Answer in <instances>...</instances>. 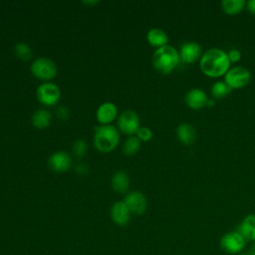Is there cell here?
I'll return each instance as SVG.
<instances>
[{"label":"cell","mask_w":255,"mask_h":255,"mask_svg":"<svg viewBox=\"0 0 255 255\" xmlns=\"http://www.w3.org/2000/svg\"><path fill=\"white\" fill-rule=\"evenodd\" d=\"M247 253H248V255H255V242L250 246Z\"/></svg>","instance_id":"cell-30"},{"label":"cell","mask_w":255,"mask_h":255,"mask_svg":"<svg viewBox=\"0 0 255 255\" xmlns=\"http://www.w3.org/2000/svg\"><path fill=\"white\" fill-rule=\"evenodd\" d=\"M208 98L204 91L198 88L191 89L185 95V103L186 105L194 110H198L206 106Z\"/></svg>","instance_id":"cell-14"},{"label":"cell","mask_w":255,"mask_h":255,"mask_svg":"<svg viewBox=\"0 0 255 255\" xmlns=\"http://www.w3.org/2000/svg\"><path fill=\"white\" fill-rule=\"evenodd\" d=\"M119 141L120 133L114 126L103 125L96 128L94 144L98 150L102 152H110L118 146Z\"/></svg>","instance_id":"cell-3"},{"label":"cell","mask_w":255,"mask_h":255,"mask_svg":"<svg viewBox=\"0 0 255 255\" xmlns=\"http://www.w3.org/2000/svg\"><path fill=\"white\" fill-rule=\"evenodd\" d=\"M237 255H248V253H243V252H241V253H239V254H237Z\"/></svg>","instance_id":"cell-33"},{"label":"cell","mask_w":255,"mask_h":255,"mask_svg":"<svg viewBox=\"0 0 255 255\" xmlns=\"http://www.w3.org/2000/svg\"><path fill=\"white\" fill-rule=\"evenodd\" d=\"M227 56H228V59L230 62H237L241 58V53L237 49H231L227 53Z\"/></svg>","instance_id":"cell-26"},{"label":"cell","mask_w":255,"mask_h":255,"mask_svg":"<svg viewBox=\"0 0 255 255\" xmlns=\"http://www.w3.org/2000/svg\"><path fill=\"white\" fill-rule=\"evenodd\" d=\"M201 56V47L196 42H186L180 47L179 58L184 63H194Z\"/></svg>","instance_id":"cell-12"},{"label":"cell","mask_w":255,"mask_h":255,"mask_svg":"<svg viewBox=\"0 0 255 255\" xmlns=\"http://www.w3.org/2000/svg\"><path fill=\"white\" fill-rule=\"evenodd\" d=\"M76 170H77L79 173L83 174V173H86V172H87L88 167H87V165H86V164H84V163H80V164H78V165L76 166Z\"/></svg>","instance_id":"cell-29"},{"label":"cell","mask_w":255,"mask_h":255,"mask_svg":"<svg viewBox=\"0 0 255 255\" xmlns=\"http://www.w3.org/2000/svg\"><path fill=\"white\" fill-rule=\"evenodd\" d=\"M130 211L124 201H117L111 208L112 220L121 226L127 225L130 219Z\"/></svg>","instance_id":"cell-11"},{"label":"cell","mask_w":255,"mask_h":255,"mask_svg":"<svg viewBox=\"0 0 255 255\" xmlns=\"http://www.w3.org/2000/svg\"><path fill=\"white\" fill-rule=\"evenodd\" d=\"M83 3H84V4L94 5V4H97V3H98V1H96V0H94V1H83Z\"/></svg>","instance_id":"cell-31"},{"label":"cell","mask_w":255,"mask_h":255,"mask_svg":"<svg viewBox=\"0 0 255 255\" xmlns=\"http://www.w3.org/2000/svg\"><path fill=\"white\" fill-rule=\"evenodd\" d=\"M14 52H15V55L23 61H28L32 57V51H31L29 45H27L26 43H23V42L17 43L14 46Z\"/></svg>","instance_id":"cell-23"},{"label":"cell","mask_w":255,"mask_h":255,"mask_svg":"<svg viewBox=\"0 0 255 255\" xmlns=\"http://www.w3.org/2000/svg\"><path fill=\"white\" fill-rule=\"evenodd\" d=\"M251 79V74L248 69L244 67H233L229 69L224 75V82L231 89H240L245 87Z\"/></svg>","instance_id":"cell-7"},{"label":"cell","mask_w":255,"mask_h":255,"mask_svg":"<svg viewBox=\"0 0 255 255\" xmlns=\"http://www.w3.org/2000/svg\"><path fill=\"white\" fill-rule=\"evenodd\" d=\"M38 101L44 106H55L61 99V91L59 87L51 82L41 84L36 92Z\"/></svg>","instance_id":"cell-6"},{"label":"cell","mask_w":255,"mask_h":255,"mask_svg":"<svg viewBox=\"0 0 255 255\" xmlns=\"http://www.w3.org/2000/svg\"><path fill=\"white\" fill-rule=\"evenodd\" d=\"M219 245L225 253L237 255L245 248L246 239L239 231H229L220 238Z\"/></svg>","instance_id":"cell-4"},{"label":"cell","mask_w":255,"mask_h":255,"mask_svg":"<svg viewBox=\"0 0 255 255\" xmlns=\"http://www.w3.org/2000/svg\"><path fill=\"white\" fill-rule=\"evenodd\" d=\"M231 90L232 89L225 82L218 81L212 85L211 94H212L213 98L221 99V98H224L225 96H227L231 92Z\"/></svg>","instance_id":"cell-22"},{"label":"cell","mask_w":255,"mask_h":255,"mask_svg":"<svg viewBox=\"0 0 255 255\" xmlns=\"http://www.w3.org/2000/svg\"><path fill=\"white\" fill-rule=\"evenodd\" d=\"M112 187L119 193H126L129 187V177L126 171H118L112 177Z\"/></svg>","instance_id":"cell-17"},{"label":"cell","mask_w":255,"mask_h":255,"mask_svg":"<svg viewBox=\"0 0 255 255\" xmlns=\"http://www.w3.org/2000/svg\"><path fill=\"white\" fill-rule=\"evenodd\" d=\"M202 73L209 77H220L229 70L230 61L227 53L218 48L207 50L200 58L199 63Z\"/></svg>","instance_id":"cell-1"},{"label":"cell","mask_w":255,"mask_h":255,"mask_svg":"<svg viewBox=\"0 0 255 255\" xmlns=\"http://www.w3.org/2000/svg\"><path fill=\"white\" fill-rule=\"evenodd\" d=\"M246 6H247L248 11H249L251 14L255 15V0H249V1H247V2H246Z\"/></svg>","instance_id":"cell-27"},{"label":"cell","mask_w":255,"mask_h":255,"mask_svg":"<svg viewBox=\"0 0 255 255\" xmlns=\"http://www.w3.org/2000/svg\"><path fill=\"white\" fill-rule=\"evenodd\" d=\"M176 134L178 139L186 145L192 144L196 139V130L190 124H180L176 128Z\"/></svg>","instance_id":"cell-15"},{"label":"cell","mask_w":255,"mask_h":255,"mask_svg":"<svg viewBox=\"0 0 255 255\" xmlns=\"http://www.w3.org/2000/svg\"><path fill=\"white\" fill-rule=\"evenodd\" d=\"M208 107H212L214 105V101L212 99H208L207 101V104H206Z\"/></svg>","instance_id":"cell-32"},{"label":"cell","mask_w":255,"mask_h":255,"mask_svg":"<svg viewBox=\"0 0 255 255\" xmlns=\"http://www.w3.org/2000/svg\"><path fill=\"white\" fill-rule=\"evenodd\" d=\"M52 122V115L49 111L40 109L36 111L32 116V124L35 128L43 129L50 126Z\"/></svg>","instance_id":"cell-19"},{"label":"cell","mask_w":255,"mask_h":255,"mask_svg":"<svg viewBox=\"0 0 255 255\" xmlns=\"http://www.w3.org/2000/svg\"><path fill=\"white\" fill-rule=\"evenodd\" d=\"M48 164L51 169L57 172H63L71 167L72 159L65 151H56L48 159Z\"/></svg>","instance_id":"cell-10"},{"label":"cell","mask_w":255,"mask_h":255,"mask_svg":"<svg viewBox=\"0 0 255 255\" xmlns=\"http://www.w3.org/2000/svg\"><path fill=\"white\" fill-rule=\"evenodd\" d=\"M140 148V140L137 136H134V135H131L129 136L124 143V146H123V150H124V153L127 154V155H133L135 154L138 149Z\"/></svg>","instance_id":"cell-21"},{"label":"cell","mask_w":255,"mask_h":255,"mask_svg":"<svg viewBox=\"0 0 255 255\" xmlns=\"http://www.w3.org/2000/svg\"><path fill=\"white\" fill-rule=\"evenodd\" d=\"M73 151L79 157L85 155V153L87 151V143H86V141L83 140V139L76 140L74 142V145H73Z\"/></svg>","instance_id":"cell-24"},{"label":"cell","mask_w":255,"mask_h":255,"mask_svg":"<svg viewBox=\"0 0 255 255\" xmlns=\"http://www.w3.org/2000/svg\"><path fill=\"white\" fill-rule=\"evenodd\" d=\"M246 240L255 242V214H248L243 218L238 230Z\"/></svg>","instance_id":"cell-16"},{"label":"cell","mask_w":255,"mask_h":255,"mask_svg":"<svg viewBox=\"0 0 255 255\" xmlns=\"http://www.w3.org/2000/svg\"><path fill=\"white\" fill-rule=\"evenodd\" d=\"M118 115V108L112 102L103 103L97 110L96 117L99 123L102 125H109L112 123Z\"/></svg>","instance_id":"cell-13"},{"label":"cell","mask_w":255,"mask_h":255,"mask_svg":"<svg viewBox=\"0 0 255 255\" xmlns=\"http://www.w3.org/2000/svg\"><path fill=\"white\" fill-rule=\"evenodd\" d=\"M118 127L121 131L129 136L137 132L140 128L139 118L135 112L131 110H126L118 119Z\"/></svg>","instance_id":"cell-8"},{"label":"cell","mask_w":255,"mask_h":255,"mask_svg":"<svg viewBox=\"0 0 255 255\" xmlns=\"http://www.w3.org/2000/svg\"><path fill=\"white\" fill-rule=\"evenodd\" d=\"M246 2L244 0H223L221 2L222 10L230 15L237 14L243 10Z\"/></svg>","instance_id":"cell-20"},{"label":"cell","mask_w":255,"mask_h":255,"mask_svg":"<svg viewBox=\"0 0 255 255\" xmlns=\"http://www.w3.org/2000/svg\"><path fill=\"white\" fill-rule=\"evenodd\" d=\"M136 136L139 138V140L148 141L152 137V131L148 128L140 127L136 132Z\"/></svg>","instance_id":"cell-25"},{"label":"cell","mask_w":255,"mask_h":255,"mask_svg":"<svg viewBox=\"0 0 255 255\" xmlns=\"http://www.w3.org/2000/svg\"><path fill=\"white\" fill-rule=\"evenodd\" d=\"M179 53L170 45L157 48L152 55V65L158 72L169 74L179 62Z\"/></svg>","instance_id":"cell-2"},{"label":"cell","mask_w":255,"mask_h":255,"mask_svg":"<svg viewBox=\"0 0 255 255\" xmlns=\"http://www.w3.org/2000/svg\"><path fill=\"white\" fill-rule=\"evenodd\" d=\"M58 116L61 118V119H66L67 116H68V110L63 108V107H60L58 109Z\"/></svg>","instance_id":"cell-28"},{"label":"cell","mask_w":255,"mask_h":255,"mask_svg":"<svg viewBox=\"0 0 255 255\" xmlns=\"http://www.w3.org/2000/svg\"><path fill=\"white\" fill-rule=\"evenodd\" d=\"M146 40L147 42L156 48H160L162 46L167 45L168 42V36L166 33L158 28H152L150 29L146 34Z\"/></svg>","instance_id":"cell-18"},{"label":"cell","mask_w":255,"mask_h":255,"mask_svg":"<svg viewBox=\"0 0 255 255\" xmlns=\"http://www.w3.org/2000/svg\"><path fill=\"white\" fill-rule=\"evenodd\" d=\"M31 72L37 79L42 80L45 83L56 77L57 66L52 60L40 57L33 61L31 65Z\"/></svg>","instance_id":"cell-5"},{"label":"cell","mask_w":255,"mask_h":255,"mask_svg":"<svg viewBox=\"0 0 255 255\" xmlns=\"http://www.w3.org/2000/svg\"><path fill=\"white\" fill-rule=\"evenodd\" d=\"M124 202L129 209L130 213L136 214V215H141L145 212L146 207H147V201L145 196L139 192V191H130L128 192L125 199Z\"/></svg>","instance_id":"cell-9"}]
</instances>
